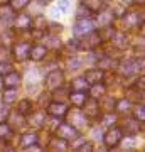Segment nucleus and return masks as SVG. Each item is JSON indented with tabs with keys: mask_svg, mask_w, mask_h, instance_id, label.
Segmentation results:
<instances>
[{
	"mask_svg": "<svg viewBox=\"0 0 145 152\" xmlns=\"http://www.w3.org/2000/svg\"><path fill=\"white\" fill-rule=\"evenodd\" d=\"M56 137H59L66 142H73L79 137V130H76L69 124H59L56 127Z\"/></svg>",
	"mask_w": 145,
	"mask_h": 152,
	"instance_id": "f257e3e1",
	"label": "nucleus"
},
{
	"mask_svg": "<svg viewBox=\"0 0 145 152\" xmlns=\"http://www.w3.org/2000/svg\"><path fill=\"white\" fill-rule=\"evenodd\" d=\"M69 125H73L76 130H83V129L88 127V117H86V115L79 110V107H76V108L71 110V113H69Z\"/></svg>",
	"mask_w": 145,
	"mask_h": 152,
	"instance_id": "f03ea898",
	"label": "nucleus"
},
{
	"mask_svg": "<svg viewBox=\"0 0 145 152\" xmlns=\"http://www.w3.org/2000/svg\"><path fill=\"white\" fill-rule=\"evenodd\" d=\"M93 29H95L93 20L90 17H85V19H79V20L74 24L73 32H74L76 37H85V36H88L90 32H93Z\"/></svg>",
	"mask_w": 145,
	"mask_h": 152,
	"instance_id": "7ed1b4c3",
	"label": "nucleus"
},
{
	"mask_svg": "<svg viewBox=\"0 0 145 152\" xmlns=\"http://www.w3.org/2000/svg\"><path fill=\"white\" fill-rule=\"evenodd\" d=\"M122 137H123L122 129H118V127H111V129L105 134L103 142H105V145H106L108 149H113V147H117L120 142H122Z\"/></svg>",
	"mask_w": 145,
	"mask_h": 152,
	"instance_id": "20e7f679",
	"label": "nucleus"
},
{
	"mask_svg": "<svg viewBox=\"0 0 145 152\" xmlns=\"http://www.w3.org/2000/svg\"><path fill=\"white\" fill-rule=\"evenodd\" d=\"M83 107V113L88 117V118H96L100 115V107H98V100L96 98H86L85 103L81 105Z\"/></svg>",
	"mask_w": 145,
	"mask_h": 152,
	"instance_id": "39448f33",
	"label": "nucleus"
},
{
	"mask_svg": "<svg viewBox=\"0 0 145 152\" xmlns=\"http://www.w3.org/2000/svg\"><path fill=\"white\" fill-rule=\"evenodd\" d=\"M63 83H64V75H63L59 69L51 71V73L46 76V86L51 88V90H56V88L63 86Z\"/></svg>",
	"mask_w": 145,
	"mask_h": 152,
	"instance_id": "423d86ee",
	"label": "nucleus"
},
{
	"mask_svg": "<svg viewBox=\"0 0 145 152\" xmlns=\"http://www.w3.org/2000/svg\"><path fill=\"white\" fill-rule=\"evenodd\" d=\"M47 113L51 117H56V118H61V117H64L68 113V107L64 103H61V102H52V103L47 107Z\"/></svg>",
	"mask_w": 145,
	"mask_h": 152,
	"instance_id": "0eeeda50",
	"label": "nucleus"
},
{
	"mask_svg": "<svg viewBox=\"0 0 145 152\" xmlns=\"http://www.w3.org/2000/svg\"><path fill=\"white\" fill-rule=\"evenodd\" d=\"M29 49H31V44L29 42H17L14 46V58L17 61H24L29 58Z\"/></svg>",
	"mask_w": 145,
	"mask_h": 152,
	"instance_id": "6e6552de",
	"label": "nucleus"
},
{
	"mask_svg": "<svg viewBox=\"0 0 145 152\" xmlns=\"http://www.w3.org/2000/svg\"><path fill=\"white\" fill-rule=\"evenodd\" d=\"M19 85H20V75L15 73V71L7 73L4 76V80H2V86H5V88H17Z\"/></svg>",
	"mask_w": 145,
	"mask_h": 152,
	"instance_id": "1a4fd4ad",
	"label": "nucleus"
},
{
	"mask_svg": "<svg viewBox=\"0 0 145 152\" xmlns=\"http://www.w3.org/2000/svg\"><path fill=\"white\" fill-rule=\"evenodd\" d=\"M118 69H120V73L125 75V76L133 75V73L138 71V61H125V63H122V64L118 66Z\"/></svg>",
	"mask_w": 145,
	"mask_h": 152,
	"instance_id": "9d476101",
	"label": "nucleus"
},
{
	"mask_svg": "<svg viewBox=\"0 0 145 152\" xmlns=\"http://www.w3.org/2000/svg\"><path fill=\"white\" fill-rule=\"evenodd\" d=\"M98 100H101L100 103H98V107L105 112V113H111L113 110H115V103H117V100L115 98H111V96H100Z\"/></svg>",
	"mask_w": 145,
	"mask_h": 152,
	"instance_id": "9b49d317",
	"label": "nucleus"
},
{
	"mask_svg": "<svg viewBox=\"0 0 145 152\" xmlns=\"http://www.w3.org/2000/svg\"><path fill=\"white\" fill-rule=\"evenodd\" d=\"M86 80V83L88 85H93V83H98V81H101L103 80V69H90V71H86L85 76H83Z\"/></svg>",
	"mask_w": 145,
	"mask_h": 152,
	"instance_id": "f8f14e48",
	"label": "nucleus"
},
{
	"mask_svg": "<svg viewBox=\"0 0 145 152\" xmlns=\"http://www.w3.org/2000/svg\"><path fill=\"white\" fill-rule=\"evenodd\" d=\"M90 96L91 98H100V96H103L105 93H106V86L103 85L101 81H98V83H93V85H90Z\"/></svg>",
	"mask_w": 145,
	"mask_h": 152,
	"instance_id": "ddd939ff",
	"label": "nucleus"
},
{
	"mask_svg": "<svg viewBox=\"0 0 145 152\" xmlns=\"http://www.w3.org/2000/svg\"><path fill=\"white\" fill-rule=\"evenodd\" d=\"M46 53H47V49L44 46H34V48L29 49V58L34 61H41V59H44Z\"/></svg>",
	"mask_w": 145,
	"mask_h": 152,
	"instance_id": "4468645a",
	"label": "nucleus"
},
{
	"mask_svg": "<svg viewBox=\"0 0 145 152\" xmlns=\"http://www.w3.org/2000/svg\"><path fill=\"white\" fill-rule=\"evenodd\" d=\"M83 5L91 12H100L105 7V0H83Z\"/></svg>",
	"mask_w": 145,
	"mask_h": 152,
	"instance_id": "2eb2a0df",
	"label": "nucleus"
},
{
	"mask_svg": "<svg viewBox=\"0 0 145 152\" xmlns=\"http://www.w3.org/2000/svg\"><path fill=\"white\" fill-rule=\"evenodd\" d=\"M47 147L51 149V151H54V149H58V151H68L69 145H68V142L63 140V139H59V137H52Z\"/></svg>",
	"mask_w": 145,
	"mask_h": 152,
	"instance_id": "dca6fc26",
	"label": "nucleus"
},
{
	"mask_svg": "<svg viewBox=\"0 0 145 152\" xmlns=\"http://www.w3.org/2000/svg\"><path fill=\"white\" fill-rule=\"evenodd\" d=\"M88 86H90V85L86 83L85 78H76L74 81L71 83V90H73V91H86Z\"/></svg>",
	"mask_w": 145,
	"mask_h": 152,
	"instance_id": "f3484780",
	"label": "nucleus"
},
{
	"mask_svg": "<svg viewBox=\"0 0 145 152\" xmlns=\"http://www.w3.org/2000/svg\"><path fill=\"white\" fill-rule=\"evenodd\" d=\"M113 34H115V29L111 27V26H103L101 29H100V32H98V36H100V39L101 41H110V39L113 37Z\"/></svg>",
	"mask_w": 145,
	"mask_h": 152,
	"instance_id": "a211bd4d",
	"label": "nucleus"
},
{
	"mask_svg": "<svg viewBox=\"0 0 145 152\" xmlns=\"http://www.w3.org/2000/svg\"><path fill=\"white\" fill-rule=\"evenodd\" d=\"M31 24H32V20H31L29 15H17V19H15V27L17 29H29Z\"/></svg>",
	"mask_w": 145,
	"mask_h": 152,
	"instance_id": "6ab92c4d",
	"label": "nucleus"
},
{
	"mask_svg": "<svg viewBox=\"0 0 145 152\" xmlns=\"http://www.w3.org/2000/svg\"><path fill=\"white\" fill-rule=\"evenodd\" d=\"M69 100L74 103V107H81V105L85 103L86 95H85V91H73L69 95Z\"/></svg>",
	"mask_w": 145,
	"mask_h": 152,
	"instance_id": "aec40b11",
	"label": "nucleus"
},
{
	"mask_svg": "<svg viewBox=\"0 0 145 152\" xmlns=\"http://www.w3.org/2000/svg\"><path fill=\"white\" fill-rule=\"evenodd\" d=\"M110 41H111V42H115V46H117V48H120V49L127 46V37H125L123 32H115V34H113V37L110 39Z\"/></svg>",
	"mask_w": 145,
	"mask_h": 152,
	"instance_id": "412c9836",
	"label": "nucleus"
},
{
	"mask_svg": "<svg viewBox=\"0 0 145 152\" xmlns=\"http://www.w3.org/2000/svg\"><path fill=\"white\" fill-rule=\"evenodd\" d=\"M138 130H140V125H138V122L137 120H133V122H128V124L125 125V134H128V135H137L138 134Z\"/></svg>",
	"mask_w": 145,
	"mask_h": 152,
	"instance_id": "4be33fe9",
	"label": "nucleus"
},
{
	"mask_svg": "<svg viewBox=\"0 0 145 152\" xmlns=\"http://www.w3.org/2000/svg\"><path fill=\"white\" fill-rule=\"evenodd\" d=\"M66 98H69V93H68V90H63V86H59V88H56V90H54V100H56V102L64 103Z\"/></svg>",
	"mask_w": 145,
	"mask_h": 152,
	"instance_id": "5701e85b",
	"label": "nucleus"
},
{
	"mask_svg": "<svg viewBox=\"0 0 145 152\" xmlns=\"http://www.w3.org/2000/svg\"><path fill=\"white\" fill-rule=\"evenodd\" d=\"M10 2V9L14 12H19V10H22V9H26L27 5H29V2L31 0H9Z\"/></svg>",
	"mask_w": 145,
	"mask_h": 152,
	"instance_id": "b1692460",
	"label": "nucleus"
},
{
	"mask_svg": "<svg viewBox=\"0 0 145 152\" xmlns=\"http://www.w3.org/2000/svg\"><path fill=\"white\" fill-rule=\"evenodd\" d=\"M123 22L127 27H135V26H138V15L137 14H127L123 17Z\"/></svg>",
	"mask_w": 145,
	"mask_h": 152,
	"instance_id": "393cba45",
	"label": "nucleus"
},
{
	"mask_svg": "<svg viewBox=\"0 0 145 152\" xmlns=\"http://www.w3.org/2000/svg\"><path fill=\"white\" fill-rule=\"evenodd\" d=\"M17 98V88H7V91L4 93V102L5 103H12Z\"/></svg>",
	"mask_w": 145,
	"mask_h": 152,
	"instance_id": "a878e982",
	"label": "nucleus"
},
{
	"mask_svg": "<svg viewBox=\"0 0 145 152\" xmlns=\"http://www.w3.org/2000/svg\"><path fill=\"white\" fill-rule=\"evenodd\" d=\"M31 110H32V103H31L29 100H22L20 103H19V113L20 115L31 113Z\"/></svg>",
	"mask_w": 145,
	"mask_h": 152,
	"instance_id": "bb28decb",
	"label": "nucleus"
},
{
	"mask_svg": "<svg viewBox=\"0 0 145 152\" xmlns=\"http://www.w3.org/2000/svg\"><path fill=\"white\" fill-rule=\"evenodd\" d=\"M32 144H37V135L36 134H27V135L22 137V145L24 147H29Z\"/></svg>",
	"mask_w": 145,
	"mask_h": 152,
	"instance_id": "cd10ccee",
	"label": "nucleus"
},
{
	"mask_svg": "<svg viewBox=\"0 0 145 152\" xmlns=\"http://www.w3.org/2000/svg\"><path fill=\"white\" fill-rule=\"evenodd\" d=\"M133 118L137 120V122H140V124H144V120H145L144 105H140V107H137V108L133 110Z\"/></svg>",
	"mask_w": 145,
	"mask_h": 152,
	"instance_id": "c85d7f7f",
	"label": "nucleus"
},
{
	"mask_svg": "<svg viewBox=\"0 0 145 152\" xmlns=\"http://www.w3.org/2000/svg\"><path fill=\"white\" fill-rule=\"evenodd\" d=\"M10 135H12L10 127H9L5 122H2V124H0V139H9Z\"/></svg>",
	"mask_w": 145,
	"mask_h": 152,
	"instance_id": "c756f323",
	"label": "nucleus"
},
{
	"mask_svg": "<svg viewBox=\"0 0 145 152\" xmlns=\"http://www.w3.org/2000/svg\"><path fill=\"white\" fill-rule=\"evenodd\" d=\"M44 122H46V118H44V113H36L31 117V124L36 125V127H42Z\"/></svg>",
	"mask_w": 145,
	"mask_h": 152,
	"instance_id": "7c9ffc66",
	"label": "nucleus"
},
{
	"mask_svg": "<svg viewBox=\"0 0 145 152\" xmlns=\"http://www.w3.org/2000/svg\"><path fill=\"white\" fill-rule=\"evenodd\" d=\"M27 83L29 85H37L39 83V71L32 69L31 73H27Z\"/></svg>",
	"mask_w": 145,
	"mask_h": 152,
	"instance_id": "2f4dec72",
	"label": "nucleus"
},
{
	"mask_svg": "<svg viewBox=\"0 0 145 152\" xmlns=\"http://www.w3.org/2000/svg\"><path fill=\"white\" fill-rule=\"evenodd\" d=\"M59 46H61L59 39H58V37H54V36H49V37L46 39V46H44V48H46V49H47V48L56 49V48H59Z\"/></svg>",
	"mask_w": 145,
	"mask_h": 152,
	"instance_id": "473e14b6",
	"label": "nucleus"
},
{
	"mask_svg": "<svg viewBox=\"0 0 145 152\" xmlns=\"http://www.w3.org/2000/svg\"><path fill=\"white\" fill-rule=\"evenodd\" d=\"M111 19H113V14L105 12V14H101V15L98 17V22H100V26H106L108 22H111Z\"/></svg>",
	"mask_w": 145,
	"mask_h": 152,
	"instance_id": "72a5a7b5",
	"label": "nucleus"
},
{
	"mask_svg": "<svg viewBox=\"0 0 145 152\" xmlns=\"http://www.w3.org/2000/svg\"><path fill=\"white\" fill-rule=\"evenodd\" d=\"M130 107V102L128 100H120L115 103V110H120V112H125V110Z\"/></svg>",
	"mask_w": 145,
	"mask_h": 152,
	"instance_id": "f704fd0d",
	"label": "nucleus"
},
{
	"mask_svg": "<svg viewBox=\"0 0 145 152\" xmlns=\"http://www.w3.org/2000/svg\"><path fill=\"white\" fill-rule=\"evenodd\" d=\"M9 117H10V110H9V107H0V124L5 122Z\"/></svg>",
	"mask_w": 145,
	"mask_h": 152,
	"instance_id": "c9c22d12",
	"label": "nucleus"
},
{
	"mask_svg": "<svg viewBox=\"0 0 145 152\" xmlns=\"http://www.w3.org/2000/svg\"><path fill=\"white\" fill-rule=\"evenodd\" d=\"M76 151L78 152H90V151H93V144L91 142H83L81 145L76 147Z\"/></svg>",
	"mask_w": 145,
	"mask_h": 152,
	"instance_id": "e433bc0d",
	"label": "nucleus"
},
{
	"mask_svg": "<svg viewBox=\"0 0 145 152\" xmlns=\"http://www.w3.org/2000/svg\"><path fill=\"white\" fill-rule=\"evenodd\" d=\"M90 12H91V10H88V9L81 4V5L78 7V12H76V14H78V17H79V19H85V17H90Z\"/></svg>",
	"mask_w": 145,
	"mask_h": 152,
	"instance_id": "4c0bfd02",
	"label": "nucleus"
},
{
	"mask_svg": "<svg viewBox=\"0 0 145 152\" xmlns=\"http://www.w3.org/2000/svg\"><path fill=\"white\" fill-rule=\"evenodd\" d=\"M14 69V66L10 63H0V75H7V73H10Z\"/></svg>",
	"mask_w": 145,
	"mask_h": 152,
	"instance_id": "58836bf2",
	"label": "nucleus"
},
{
	"mask_svg": "<svg viewBox=\"0 0 145 152\" xmlns=\"http://www.w3.org/2000/svg\"><path fill=\"white\" fill-rule=\"evenodd\" d=\"M68 9H69V2L68 0H59L58 2V10L59 12H68Z\"/></svg>",
	"mask_w": 145,
	"mask_h": 152,
	"instance_id": "ea45409f",
	"label": "nucleus"
},
{
	"mask_svg": "<svg viewBox=\"0 0 145 152\" xmlns=\"http://www.w3.org/2000/svg\"><path fill=\"white\" fill-rule=\"evenodd\" d=\"M44 26H46L44 17L42 15H37V17H36V27H34V29H41V31H44Z\"/></svg>",
	"mask_w": 145,
	"mask_h": 152,
	"instance_id": "a19ab883",
	"label": "nucleus"
},
{
	"mask_svg": "<svg viewBox=\"0 0 145 152\" xmlns=\"http://www.w3.org/2000/svg\"><path fill=\"white\" fill-rule=\"evenodd\" d=\"M79 66H81V63H79L78 59H73V61H69V68H71V69H78Z\"/></svg>",
	"mask_w": 145,
	"mask_h": 152,
	"instance_id": "79ce46f5",
	"label": "nucleus"
},
{
	"mask_svg": "<svg viewBox=\"0 0 145 152\" xmlns=\"http://www.w3.org/2000/svg\"><path fill=\"white\" fill-rule=\"evenodd\" d=\"M51 29H52V32H61V31H63V26H61V24H52Z\"/></svg>",
	"mask_w": 145,
	"mask_h": 152,
	"instance_id": "37998d69",
	"label": "nucleus"
},
{
	"mask_svg": "<svg viewBox=\"0 0 145 152\" xmlns=\"http://www.w3.org/2000/svg\"><path fill=\"white\" fill-rule=\"evenodd\" d=\"M4 147H5V144H4V139H0V151H4Z\"/></svg>",
	"mask_w": 145,
	"mask_h": 152,
	"instance_id": "c03bdc74",
	"label": "nucleus"
},
{
	"mask_svg": "<svg viewBox=\"0 0 145 152\" xmlns=\"http://www.w3.org/2000/svg\"><path fill=\"white\" fill-rule=\"evenodd\" d=\"M0 88H2V75H0Z\"/></svg>",
	"mask_w": 145,
	"mask_h": 152,
	"instance_id": "a18cd8bd",
	"label": "nucleus"
},
{
	"mask_svg": "<svg viewBox=\"0 0 145 152\" xmlns=\"http://www.w3.org/2000/svg\"><path fill=\"white\" fill-rule=\"evenodd\" d=\"M125 2H128V4H130V2H133V0H125Z\"/></svg>",
	"mask_w": 145,
	"mask_h": 152,
	"instance_id": "49530a36",
	"label": "nucleus"
},
{
	"mask_svg": "<svg viewBox=\"0 0 145 152\" xmlns=\"http://www.w3.org/2000/svg\"><path fill=\"white\" fill-rule=\"evenodd\" d=\"M46 2H49V0H44V4H46Z\"/></svg>",
	"mask_w": 145,
	"mask_h": 152,
	"instance_id": "de8ad7c7",
	"label": "nucleus"
}]
</instances>
